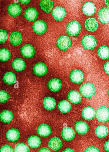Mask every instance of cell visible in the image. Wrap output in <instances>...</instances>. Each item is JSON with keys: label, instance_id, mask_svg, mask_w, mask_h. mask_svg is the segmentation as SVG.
Listing matches in <instances>:
<instances>
[{"label": "cell", "instance_id": "7c38bea8", "mask_svg": "<svg viewBox=\"0 0 109 152\" xmlns=\"http://www.w3.org/2000/svg\"><path fill=\"white\" fill-rule=\"evenodd\" d=\"M74 129L79 135L86 134L89 130V127L87 123L82 121H78L74 124Z\"/></svg>", "mask_w": 109, "mask_h": 152}, {"label": "cell", "instance_id": "b9f144b4", "mask_svg": "<svg viewBox=\"0 0 109 152\" xmlns=\"http://www.w3.org/2000/svg\"><path fill=\"white\" fill-rule=\"evenodd\" d=\"M37 152H52L49 148L46 147L41 148Z\"/></svg>", "mask_w": 109, "mask_h": 152}, {"label": "cell", "instance_id": "8d00e7d4", "mask_svg": "<svg viewBox=\"0 0 109 152\" xmlns=\"http://www.w3.org/2000/svg\"><path fill=\"white\" fill-rule=\"evenodd\" d=\"M8 39L7 32L5 29H1L0 30V42L1 44L5 43Z\"/></svg>", "mask_w": 109, "mask_h": 152}, {"label": "cell", "instance_id": "5b68a950", "mask_svg": "<svg viewBox=\"0 0 109 152\" xmlns=\"http://www.w3.org/2000/svg\"><path fill=\"white\" fill-rule=\"evenodd\" d=\"M71 46V39L66 35H61L57 40L56 47L61 51H66Z\"/></svg>", "mask_w": 109, "mask_h": 152}, {"label": "cell", "instance_id": "d4e9b609", "mask_svg": "<svg viewBox=\"0 0 109 152\" xmlns=\"http://www.w3.org/2000/svg\"><path fill=\"white\" fill-rule=\"evenodd\" d=\"M12 68L17 72L24 71L26 67V63L20 58H16L12 63Z\"/></svg>", "mask_w": 109, "mask_h": 152}, {"label": "cell", "instance_id": "5bb4252c", "mask_svg": "<svg viewBox=\"0 0 109 152\" xmlns=\"http://www.w3.org/2000/svg\"><path fill=\"white\" fill-rule=\"evenodd\" d=\"M38 11L35 8L28 7L25 10L24 17L30 22H34L37 19L38 16Z\"/></svg>", "mask_w": 109, "mask_h": 152}, {"label": "cell", "instance_id": "f35d334b", "mask_svg": "<svg viewBox=\"0 0 109 152\" xmlns=\"http://www.w3.org/2000/svg\"><path fill=\"white\" fill-rule=\"evenodd\" d=\"M84 152H100V151L98 148L94 146H90L86 148Z\"/></svg>", "mask_w": 109, "mask_h": 152}, {"label": "cell", "instance_id": "83f0119b", "mask_svg": "<svg viewBox=\"0 0 109 152\" xmlns=\"http://www.w3.org/2000/svg\"><path fill=\"white\" fill-rule=\"evenodd\" d=\"M43 107L46 110H51L55 109L56 107V101L55 99L51 97H46L43 101Z\"/></svg>", "mask_w": 109, "mask_h": 152}, {"label": "cell", "instance_id": "ba28073f", "mask_svg": "<svg viewBox=\"0 0 109 152\" xmlns=\"http://www.w3.org/2000/svg\"><path fill=\"white\" fill-rule=\"evenodd\" d=\"M32 70L34 74L40 77L46 75L48 72L47 66L43 62L36 63L33 67Z\"/></svg>", "mask_w": 109, "mask_h": 152}, {"label": "cell", "instance_id": "30bf717a", "mask_svg": "<svg viewBox=\"0 0 109 152\" xmlns=\"http://www.w3.org/2000/svg\"><path fill=\"white\" fill-rule=\"evenodd\" d=\"M48 87L52 92H58L62 88V81L59 78H52L48 82Z\"/></svg>", "mask_w": 109, "mask_h": 152}, {"label": "cell", "instance_id": "6da1fadb", "mask_svg": "<svg viewBox=\"0 0 109 152\" xmlns=\"http://www.w3.org/2000/svg\"><path fill=\"white\" fill-rule=\"evenodd\" d=\"M81 31V26L78 21H71L66 25V32L70 36L72 37H78Z\"/></svg>", "mask_w": 109, "mask_h": 152}, {"label": "cell", "instance_id": "d6986e66", "mask_svg": "<svg viewBox=\"0 0 109 152\" xmlns=\"http://www.w3.org/2000/svg\"><path fill=\"white\" fill-rule=\"evenodd\" d=\"M82 115V118L86 121H91L95 118L96 112L93 107L88 106L83 108Z\"/></svg>", "mask_w": 109, "mask_h": 152}, {"label": "cell", "instance_id": "7bdbcfd3", "mask_svg": "<svg viewBox=\"0 0 109 152\" xmlns=\"http://www.w3.org/2000/svg\"><path fill=\"white\" fill-rule=\"evenodd\" d=\"M31 1L30 0H26V1H19V2H20L23 5H27L30 3Z\"/></svg>", "mask_w": 109, "mask_h": 152}, {"label": "cell", "instance_id": "4316f807", "mask_svg": "<svg viewBox=\"0 0 109 152\" xmlns=\"http://www.w3.org/2000/svg\"><path fill=\"white\" fill-rule=\"evenodd\" d=\"M54 2L49 0H42L39 2V6L41 9L45 12L48 14L51 12L53 8Z\"/></svg>", "mask_w": 109, "mask_h": 152}, {"label": "cell", "instance_id": "836d02e7", "mask_svg": "<svg viewBox=\"0 0 109 152\" xmlns=\"http://www.w3.org/2000/svg\"><path fill=\"white\" fill-rule=\"evenodd\" d=\"M11 56V54L7 49L2 48L0 50V59L1 62H7L10 59Z\"/></svg>", "mask_w": 109, "mask_h": 152}, {"label": "cell", "instance_id": "484cf974", "mask_svg": "<svg viewBox=\"0 0 109 152\" xmlns=\"http://www.w3.org/2000/svg\"><path fill=\"white\" fill-rule=\"evenodd\" d=\"M95 133L98 138H104L109 134V129L105 125H99L96 127Z\"/></svg>", "mask_w": 109, "mask_h": 152}, {"label": "cell", "instance_id": "ac0fdd59", "mask_svg": "<svg viewBox=\"0 0 109 152\" xmlns=\"http://www.w3.org/2000/svg\"><path fill=\"white\" fill-rule=\"evenodd\" d=\"M48 145L51 149L54 151H59L63 147L62 140L58 137H53L51 138L48 143Z\"/></svg>", "mask_w": 109, "mask_h": 152}, {"label": "cell", "instance_id": "7402d4cb", "mask_svg": "<svg viewBox=\"0 0 109 152\" xmlns=\"http://www.w3.org/2000/svg\"><path fill=\"white\" fill-rule=\"evenodd\" d=\"M51 132L50 126L46 124H41L38 126L37 129V134L43 137H48L51 134Z\"/></svg>", "mask_w": 109, "mask_h": 152}, {"label": "cell", "instance_id": "603a6c76", "mask_svg": "<svg viewBox=\"0 0 109 152\" xmlns=\"http://www.w3.org/2000/svg\"><path fill=\"white\" fill-rule=\"evenodd\" d=\"M8 12L10 16L17 18L21 13V6L18 3H12L8 7Z\"/></svg>", "mask_w": 109, "mask_h": 152}, {"label": "cell", "instance_id": "8992f818", "mask_svg": "<svg viewBox=\"0 0 109 152\" xmlns=\"http://www.w3.org/2000/svg\"><path fill=\"white\" fill-rule=\"evenodd\" d=\"M33 31L35 34L39 35L44 34L47 32L48 26L47 23L43 20H38L33 24Z\"/></svg>", "mask_w": 109, "mask_h": 152}, {"label": "cell", "instance_id": "4fadbf2b", "mask_svg": "<svg viewBox=\"0 0 109 152\" xmlns=\"http://www.w3.org/2000/svg\"><path fill=\"white\" fill-rule=\"evenodd\" d=\"M66 11L64 8L57 7L52 10L51 15L56 21H62L66 15Z\"/></svg>", "mask_w": 109, "mask_h": 152}, {"label": "cell", "instance_id": "ee69618b", "mask_svg": "<svg viewBox=\"0 0 109 152\" xmlns=\"http://www.w3.org/2000/svg\"><path fill=\"white\" fill-rule=\"evenodd\" d=\"M62 152H75L73 149L72 148H65L64 150H63Z\"/></svg>", "mask_w": 109, "mask_h": 152}, {"label": "cell", "instance_id": "f546056e", "mask_svg": "<svg viewBox=\"0 0 109 152\" xmlns=\"http://www.w3.org/2000/svg\"><path fill=\"white\" fill-rule=\"evenodd\" d=\"M14 115L12 112L9 110H4L0 114L1 121L3 123L9 124L13 119Z\"/></svg>", "mask_w": 109, "mask_h": 152}, {"label": "cell", "instance_id": "d6a6232c", "mask_svg": "<svg viewBox=\"0 0 109 152\" xmlns=\"http://www.w3.org/2000/svg\"><path fill=\"white\" fill-rule=\"evenodd\" d=\"M58 108L62 113L66 114L70 112L72 107L68 101L66 100H62L58 103Z\"/></svg>", "mask_w": 109, "mask_h": 152}, {"label": "cell", "instance_id": "1f68e13d", "mask_svg": "<svg viewBox=\"0 0 109 152\" xmlns=\"http://www.w3.org/2000/svg\"><path fill=\"white\" fill-rule=\"evenodd\" d=\"M2 80L3 82L6 84L12 85L16 82L17 77L14 73L10 72H8L4 75Z\"/></svg>", "mask_w": 109, "mask_h": 152}, {"label": "cell", "instance_id": "52a82bcc", "mask_svg": "<svg viewBox=\"0 0 109 152\" xmlns=\"http://www.w3.org/2000/svg\"><path fill=\"white\" fill-rule=\"evenodd\" d=\"M70 80L73 83L80 84L84 80V75L82 71L78 69L72 70L69 75Z\"/></svg>", "mask_w": 109, "mask_h": 152}, {"label": "cell", "instance_id": "f1b7e54d", "mask_svg": "<svg viewBox=\"0 0 109 152\" xmlns=\"http://www.w3.org/2000/svg\"><path fill=\"white\" fill-rule=\"evenodd\" d=\"M28 145L31 148H37L40 146L41 139L36 135H32L28 138L27 140Z\"/></svg>", "mask_w": 109, "mask_h": 152}, {"label": "cell", "instance_id": "bcb514c9", "mask_svg": "<svg viewBox=\"0 0 109 152\" xmlns=\"http://www.w3.org/2000/svg\"><path fill=\"white\" fill-rule=\"evenodd\" d=\"M108 95H109V91H108Z\"/></svg>", "mask_w": 109, "mask_h": 152}, {"label": "cell", "instance_id": "d590c367", "mask_svg": "<svg viewBox=\"0 0 109 152\" xmlns=\"http://www.w3.org/2000/svg\"><path fill=\"white\" fill-rule=\"evenodd\" d=\"M10 97L9 93L5 91L2 90L0 92V100L2 104L8 102Z\"/></svg>", "mask_w": 109, "mask_h": 152}, {"label": "cell", "instance_id": "9a60e30c", "mask_svg": "<svg viewBox=\"0 0 109 152\" xmlns=\"http://www.w3.org/2000/svg\"><path fill=\"white\" fill-rule=\"evenodd\" d=\"M84 27L89 31H95L98 28V24L95 18H89L85 20Z\"/></svg>", "mask_w": 109, "mask_h": 152}, {"label": "cell", "instance_id": "4dcf8cb0", "mask_svg": "<svg viewBox=\"0 0 109 152\" xmlns=\"http://www.w3.org/2000/svg\"><path fill=\"white\" fill-rule=\"evenodd\" d=\"M97 55L101 59L108 60L109 59V48L106 45L100 46L97 50Z\"/></svg>", "mask_w": 109, "mask_h": 152}, {"label": "cell", "instance_id": "8fae6325", "mask_svg": "<svg viewBox=\"0 0 109 152\" xmlns=\"http://www.w3.org/2000/svg\"><path fill=\"white\" fill-rule=\"evenodd\" d=\"M98 20L102 24L109 23V8L103 7L98 11Z\"/></svg>", "mask_w": 109, "mask_h": 152}, {"label": "cell", "instance_id": "44dd1931", "mask_svg": "<svg viewBox=\"0 0 109 152\" xmlns=\"http://www.w3.org/2000/svg\"><path fill=\"white\" fill-rule=\"evenodd\" d=\"M66 98L68 101L74 104H78L80 103L82 100L81 96L78 91L75 90H71L69 91Z\"/></svg>", "mask_w": 109, "mask_h": 152}, {"label": "cell", "instance_id": "e0dca14e", "mask_svg": "<svg viewBox=\"0 0 109 152\" xmlns=\"http://www.w3.org/2000/svg\"><path fill=\"white\" fill-rule=\"evenodd\" d=\"M61 136L64 140L70 141L73 140L75 137V132L72 128L69 127H65L61 132Z\"/></svg>", "mask_w": 109, "mask_h": 152}, {"label": "cell", "instance_id": "2e32d148", "mask_svg": "<svg viewBox=\"0 0 109 152\" xmlns=\"http://www.w3.org/2000/svg\"><path fill=\"white\" fill-rule=\"evenodd\" d=\"M20 137V133L18 130L14 128L10 129L6 133V138L10 142L16 143Z\"/></svg>", "mask_w": 109, "mask_h": 152}, {"label": "cell", "instance_id": "74e56055", "mask_svg": "<svg viewBox=\"0 0 109 152\" xmlns=\"http://www.w3.org/2000/svg\"><path fill=\"white\" fill-rule=\"evenodd\" d=\"M0 152H13V148L11 146L6 144L1 147Z\"/></svg>", "mask_w": 109, "mask_h": 152}, {"label": "cell", "instance_id": "9c48e42d", "mask_svg": "<svg viewBox=\"0 0 109 152\" xmlns=\"http://www.w3.org/2000/svg\"><path fill=\"white\" fill-rule=\"evenodd\" d=\"M21 55L26 58H32L34 56L35 51L34 47L30 44L23 45L20 48Z\"/></svg>", "mask_w": 109, "mask_h": 152}, {"label": "cell", "instance_id": "3957f363", "mask_svg": "<svg viewBox=\"0 0 109 152\" xmlns=\"http://www.w3.org/2000/svg\"><path fill=\"white\" fill-rule=\"evenodd\" d=\"M81 44L85 50H93L97 45V41L92 35H85L81 39Z\"/></svg>", "mask_w": 109, "mask_h": 152}, {"label": "cell", "instance_id": "277c9868", "mask_svg": "<svg viewBox=\"0 0 109 152\" xmlns=\"http://www.w3.org/2000/svg\"><path fill=\"white\" fill-rule=\"evenodd\" d=\"M96 116L100 122H108L109 121V108L105 106H102L96 112Z\"/></svg>", "mask_w": 109, "mask_h": 152}, {"label": "cell", "instance_id": "f6af8a7d", "mask_svg": "<svg viewBox=\"0 0 109 152\" xmlns=\"http://www.w3.org/2000/svg\"><path fill=\"white\" fill-rule=\"evenodd\" d=\"M105 4L106 5V6L109 7V1H105Z\"/></svg>", "mask_w": 109, "mask_h": 152}, {"label": "cell", "instance_id": "e575fe53", "mask_svg": "<svg viewBox=\"0 0 109 152\" xmlns=\"http://www.w3.org/2000/svg\"><path fill=\"white\" fill-rule=\"evenodd\" d=\"M15 152H30L29 148L23 142L17 144L15 148Z\"/></svg>", "mask_w": 109, "mask_h": 152}, {"label": "cell", "instance_id": "7a4b0ae2", "mask_svg": "<svg viewBox=\"0 0 109 152\" xmlns=\"http://www.w3.org/2000/svg\"><path fill=\"white\" fill-rule=\"evenodd\" d=\"M80 92L82 96L90 99L95 93V88L93 83H87L81 86Z\"/></svg>", "mask_w": 109, "mask_h": 152}, {"label": "cell", "instance_id": "ab89813d", "mask_svg": "<svg viewBox=\"0 0 109 152\" xmlns=\"http://www.w3.org/2000/svg\"><path fill=\"white\" fill-rule=\"evenodd\" d=\"M104 71L107 75H109V61L106 62L104 64Z\"/></svg>", "mask_w": 109, "mask_h": 152}, {"label": "cell", "instance_id": "cb8c5ba5", "mask_svg": "<svg viewBox=\"0 0 109 152\" xmlns=\"http://www.w3.org/2000/svg\"><path fill=\"white\" fill-rule=\"evenodd\" d=\"M22 34L19 32H13L10 35L9 40L11 44L15 47L20 45L22 43Z\"/></svg>", "mask_w": 109, "mask_h": 152}, {"label": "cell", "instance_id": "ffe728a7", "mask_svg": "<svg viewBox=\"0 0 109 152\" xmlns=\"http://www.w3.org/2000/svg\"><path fill=\"white\" fill-rule=\"evenodd\" d=\"M82 11L85 15L91 16L95 13V6L91 1H87L82 6Z\"/></svg>", "mask_w": 109, "mask_h": 152}, {"label": "cell", "instance_id": "60d3db41", "mask_svg": "<svg viewBox=\"0 0 109 152\" xmlns=\"http://www.w3.org/2000/svg\"><path fill=\"white\" fill-rule=\"evenodd\" d=\"M104 148L105 152H109V140L105 141L104 145Z\"/></svg>", "mask_w": 109, "mask_h": 152}]
</instances>
